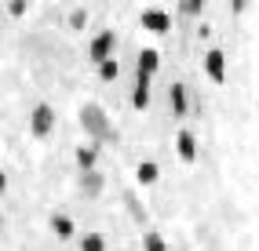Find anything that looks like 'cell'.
Wrapping results in <instances>:
<instances>
[{"instance_id":"10","label":"cell","mask_w":259,"mask_h":251,"mask_svg":"<svg viewBox=\"0 0 259 251\" xmlns=\"http://www.w3.org/2000/svg\"><path fill=\"white\" fill-rule=\"evenodd\" d=\"M102 186H106V182H102L99 171H80V193H84V197H99Z\"/></svg>"},{"instance_id":"17","label":"cell","mask_w":259,"mask_h":251,"mask_svg":"<svg viewBox=\"0 0 259 251\" xmlns=\"http://www.w3.org/2000/svg\"><path fill=\"white\" fill-rule=\"evenodd\" d=\"M84 22H88V11H84V8H73V11H70V26H73V29H80Z\"/></svg>"},{"instance_id":"7","label":"cell","mask_w":259,"mask_h":251,"mask_svg":"<svg viewBox=\"0 0 259 251\" xmlns=\"http://www.w3.org/2000/svg\"><path fill=\"white\" fill-rule=\"evenodd\" d=\"M132 106L135 109H146L150 106V77H135V88H132Z\"/></svg>"},{"instance_id":"3","label":"cell","mask_w":259,"mask_h":251,"mask_svg":"<svg viewBox=\"0 0 259 251\" xmlns=\"http://www.w3.org/2000/svg\"><path fill=\"white\" fill-rule=\"evenodd\" d=\"M55 128V109H51L48 102H40V106H33V116H29V131L37 139H44L48 131Z\"/></svg>"},{"instance_id":"13","label":"cell","mask_w":259,"mask_h":251,"mask_svg":"<svg viewBox=\"0 0 259 251\" xmlns=\"http://www.w3.org/2000/svg\"><path fill=\"white\" fill-rule=\"evenodd\" d=\"M95 160H99V149H95V146H80V149H77L80 171H95Z\"/></svg>"},{"instance_id":"1","label":"cell","mask_w":259,"mask_h":251,"mask_svg":"<svg viewBox=\"0 0 259 251\" xmlns=\"http://www.w3.org/2000/svg\"><path fill=\"white\" fill-rule=\"evenodd\" d=\"M80 128L88 131L95 142H117V128L106 120V109L99 102H84L80 106Z\"/></svg>"},{"instance_id":"14","label":"cell","mask_w":259,"mask_h":251,"mask_svg":"<svg viewBox=\"0 0 259 251\" xmlns=\"http://www.w3.org/2000/svg\"><path fill=\"white\" fill-rule=\"evenodd\" d=\"M80 251H106V240L99 233H84L80 237Z\"/></svg>"},{"instance_id":"9","label":"cell","mask_w":259,"mask_h":251,"mask_svg":"<svg viewBox=\"0 0 259 251\" xmlns=\"http://www.w3.org/2000/svg\"><path fill=\"white\" fill-rule=\"evenodd\" d=\"M135 66H139L143 77H153V73L161 70V55L153 51V47H143V51H139V62H135Z\"/></svg>"},{"instance_id":"4","label":"cell","mask_w":259,"mask_h":251,"mask_svg":"<svg viewBox=\"0 0 259 251\" xmlns=\"http://www.w3.org/2000/svg\"><path fill=\"white\" fill-rule=\"evenodd\" d=\"M139 26H143V29H150V33H168V29H171V15H168V11H161V8H143Z\"/></svg>"},{"instance_id":"19","label":"cell","mask_w":259,"mask_h":251,"mask_svg":"<svg viewBox=\"0 0 259 251\" xmlns=\"http://www.w3.org/2000/svg\"><path fill=\"white\" fill-rule=\"evenodd\" d=\"M4 190H8V175H4V171H0V193H4Z\"/></svg>"},{"instance_id":"5","label":"cell","mask_w":259,"mask_h":251,"mask_svg":"<svg viewBox=\"0 0 259 251\" xmlns=\"http://www.w3.org/2000/svg\"><path fill=\"white\" fill-rule=\"evenodd\" d=\"M204 73H208L215 84H223V77H227V55H223L219 47H212V51L204 55Z\"/></svg>"},{"instance_id":"6","label":"cell","mask_w":259,"mask_h":251,"mask_svg":"<svg viewBox=\"0 0 259 251\" xmlns=\"http://www.w3.org/2000/svg\"><path fill=\"white\" fill-rule=\"evenodd\" d=\"M176 153L186 160V164H194L197 160V139H194V131H179V135H176Z\"/></svg>"},{"instance_id":"16","label":"cell","mask_w":259,"mask_h":251,"mask_svg":"<svg viewBox=\"0 0 259 251\" xmlns=\"http://www.w3.org/2000/svg\"><path fill=\"white\" fill-rule=\"evenodd\" d=\"M117 73H120L117 58H106V62H99V77H102V80H117Z\"/></svg>"},{"instance_id":"15","label":"cell","mask_w":259,"mask_h":251,"mask_svg":"<svg viewBox=\"0 0 259 251\" xmlns=\"http://www.w3.org/2000/svg\"><path fill=\"white\" fill-rule=\"evenodd\" d=\"M143 251H168V244L161 240V233H146V237H143Z\"/></svg>"},{"instance_id":"18","label":"cell","mask_w":259,"mask_h":251,"mask_svg":"<svg viewBox=\"0 0 259 251\" xmlns=\"http://www.w3.org/2000/svg\"><path fill=\"white\" fill-rule=\"evenodd\" d=\"M201 8H204V4H197V0H186V4H179V11H183V15H197Z\"/></svg>"},{"instance_id":"8","label":"cell","mask_w":259,"mask_h":251,"mask_svg":"<svg viewBox=\"0 0 259 251\" xmlns=\"http://www.w3.org/2000/svg\"><path fill=\"white\" fill-rule=\"evenodd\" d=\"M168 102H171V113H176V116H186L190 98H186V88H183V84H171V88H168Z\"/></svg>"},{"instance_id":"2","label":"cell","mask_w":259,"mask_h":251,"mask_svg":"<svg viewBox=\"0 0 259 251\" xmlns=\"http://www.w3.org/2000/svg\"><path fill=\"white\" fill-rule=\"evenodd\" d=\"M113 51H117V33L113 29H102L99 37L88 44V58L99 66V62H106V58H113Z\"/></svg>"},{"instance_id":"11","label":"cell","mask_w":259,"mask_h":251,"mask_svg":"<svg viewBox=\"0 0 259 251\" xmlns=\"http://www.w3.org/2000/svg\"><path fill=\"white\" fill-rule=\"evenodd\" d=\"M51 229H55V237L59 240H70L73 237V233H77V226H73V219H70V215H51Z\"/></svg>"},{"instance_id":"12","label":"cell","mask_w":259,"mask_h":251,"mask_svg":"<svg viewBox=\"0 0 259 251\" xmlns=\"http://www.w3.org/2000/svg\"><path fill=\"white\" fill-rule=\"evenodd\" d=\"M135 178H139L143 186H153V182L161 178V167L153 164V160H139V167H135Z\"/></svg>"}]
</instances>
